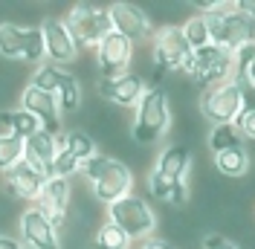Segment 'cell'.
I'll return each mask as SVG.
<instances>
[{
  "label": "cell",
  "mask_w": 255,
  "mask_h": 249,
  "mask_svg": "<svg viewBox=\"0 0 255 249\" xmlns=\"http://www.w3.org/2000/svg\"><path fill=\"white\" fill-rule=\"evenodd\" d=\"M203 9L212 44L229 52H235L244 44H255V17L247 15L241 3H206Z\"/></svg>",
  "instance_id": "1"
},
{
  "label": "cell",
  "mask_w": 255,
  "mask_h": 249,
  "mask_svg": "<svg viewBox=\"0 0 255 249\" xmlns=\"http://www.w3.org/2000/svg\"><path fill=\"white\" fill-rule=\"evenodd\" d=\"M191 168V154L186 145H168L157 156V165L148 177L151 194L168 203H186L189 200V186H186V174Z\"/></svg>",
  "instance_id": "2"
},
{
  "label": "cell",
  "mask_w": 255,
  "mask_h": 249,
  "mask_svg": "<svg viewBox=\"0 0 255 249\" xmlns=\"http://www.w3.org/2000/svg\"><path fill=\"white\" fill-rule=\"evenodd\" d=\"M168 122H171L168 93L162 87H145L139 105L133 108V139L142 145H154L168 130Z\"/></svg>",
  "instance_id": "3"
},
{
  "label": "cell",
  "mask_w": 255,
  "mask_h": 249,
  "mask_svg": "<svg viewBox=\"0 0 255 249\" xmlns=\"http://www.w3.org/2000/svg\"><path fill=\"white\" fill-rule=\"evenodd\" d=\"M64 23H67V29H70L79 49H96L113 32L111 9L108 6H96V3L73 6L67 12V17H64Z\"/></svg>",
  "instance_id": "4"
},
{
  "label": "cell",
  "mask_w": 255,
  "mask_h": 249,
  "mask_svg": "<svg viewBox=\"0 0 255 249\" xmlns=\"http://www.w3.org/2000/svg\"><path fill=\"white\" fill-rule=\"evenodd\" d=\"M108 220L116 223L130 241H148L154 229H157V215L154 209L148 206V200L136 197V194H128L122 200H116L108 206Z\"/></svg>",
  "instance_id": "5"
},
{
  "label": "cell",
  "mask_w": 255,
  "mask_h": 249,
  "mask_svg": "<svg viewBox=\"0 0 255 249\" xmlns=\"http://www.w3.org/2000/svg\"><path fill=\"white\" fill-rule=\"evenodd\" d=\"M232 73H235V58L229 49L218 47V44H206V47L194 49L189 76L194 78L197 87L209 90V87L226 84V81H232Z\"/></svg>",
  "instance_id": "6"
},
{
  "label": "cell",
  "mask_w": 255,
  "mask_h": 249,
  "mask_svg": "<svg viewBox=\"0 0 255 249\" xmlns=\"http://www.w3.org/2000/svg\"><path fill=\"white\" fill-rule=\"evenodd\" d=\"M0 55L3 58H23L29 64H41L47 58L41 26L0 23Z\"/></svg>",
  "instance_id": "7"
},
{
  "label": "cell",
  "mask_w": 255,
  "mask_h": 249,
  "mask_svg": "<svg viewBox=\"0 0 255 249\" xmlns=\"http://www.w3.org/2000/svg\"><path fill=\"white\" fill-rule=\"evenodd\" d=\"M154 64H157V73H189L191 67V55L194 49L189 47L186 35L180 26H162L154 32Z\"/></svg>",
  "instance_id": "8"
},
{
  "label": "cell",
  "mask_w": 255,
  "mask_h": 249,
  "mask_svg": "<svg viewBox=\"0 0 255 249\" xmlns=\"http://www.w3.org/2000/svg\"><path fill=\"white\" fill-rule=\"evenodd\" d=\"M200 110L209 122L215 124H235V119L244 110V87L241 81H226V84H218V87H209L203 90V99H200Z\"/></svg>",
  "instance_id": "9"
},
{
  "label": "cell",
  "mask_w": 255,
  "mask_h": 249,
  "mask_svg": "<svg viewBox=\"0 0 255 249\" xmlns=\"http://www.w3.org/2000/svg\"><path fill=\"white\" fill-rule=\"evenodd\" d=\"M17 226H20L23 244L29 249H64L61 232L55 229V223L49 220L47 212H41L38 206H29V209L20 215Z\"/></svg>",
  "instance_id": "10"
},
{
  "label": "cell",
  "mask_w": 255,
  "mask_h": 249,
  "mask_svg": "<svg viewBox=\"0 0 255 249\" xmlns=\"http://www.w3.org/2000/svg\"><path fill=\"white\" fill-rule=\"evenodd\" d=\"M130 58H133V44L128 38H122L119 32H111L96 47V67H99L102 78L125 76L128 67H130Z\"/></svg>",
  "instance_id": "11"
},
{
  "label": "cell",
  "mask_w": 255,
  "mask_h": 249,
  "mask_svg": "<svg viewBox=\"0 0 255 249\" xmlns=\"http://www.w3.org/2000/svg\"><path fill=\"white\" fill-rule=\"evenodd\" d=\"M130 188H133V174L128 168L125 162H119V159H108V165H105V171L99 174V180L93 183V197L99 203H105V206H111V203L122 200L130 194Z\"/></svg>",
  "instance_id": "12"
},
{
  "label": "cell",
  "mask_w": 255,
  "mask_h": 249,
  "mask_svg": "<svg viewBox=\"0 0 255 249\" xmlns=\"http://www.w3.org/2000/svg\"><path fill=\"white\" fill-rule=\"evenodd\" d=\"M111 9V23L113 32H119L122 38H128L130 44H139L145 38H154V26H151V17L145 15L139 6L133 3H113Z\"/></svg>",
  "instance_id": "13"
},
{
  "label": "cell",
  "mask_w": 255,
  "mask_h": 249,
  "mask_svg": "<svg viewBox=\"0 0 255 249\" xmlns=\"http://www.w3.org/2000/svg\"><path fill=\"white\" fill-rule=\"evenodd\" d=\"M70 200H73V186L70 180H61V177H49L44 188H41V197L35 200V206L41 212H47L49 220L55 223V229L61 232L64 223H67V215H70Z\"/></svg>",
  "instance_id": "14"
},
{
  "label": "cell",
  "mask_w": 255,
  "mask_h": 249,
  "mask_svg": "<svg viewBox=\"0 0 255 249\" xmlns=\"http://www.w3.org/2000/svg\"><path fill=\"white\" fill-rule=\"evenodd\" d=\"M41 32H44L47 58L55 64V67L76 61L79 47H76V41H73V35H70V29H67V23H64V20H58V17H47V20L41 23Z\"/></svg>",
  "instance_id": "15"
},
{
  "label": "cell",
  "mask_w": 255,
  "mask_h": 249,
  "mask_svg": "<svg viewBox=\"0 0 255 249\" xmlns=\"http://www.w3.org/2000/svg\"><path fill=\"white\" fill-rule=\"evenodd\" d=\"M145 93V81L136 73H125L116 78H99V96L119 108H136Z\"/></svg>",
  "instance_id": "16"
},
{
  "label": "cell",
  "mask_w": 255,
  "mask_h": 249,
  "mask_svg": "<svg viewBox=\"0 0 255 249\" xmlns=\"http://www.w3.org/2000/svg\"><path fill=\"white\" fill-rule=\"evenodd\" d=\"M20 108L26 110V113H32V116L41 122L44 130L55 133V136L61 133V110H58L55 96L41 93V90H35L32 84H26L23 93H20Z\"/></svg>",
  "instance_id": "17"
},
{
  "label": "cell",
  "mask_w": 255,
  "mask_h": 249,
  "mask_svg": "<svg viewBox=\"0 0 255 249\" xmlns=\"http://www.w3.org/2000/svg\"><path fill=\"white\" fill-rule=\"evenodd\" d=\"M3 183L9 188V194L17 197V200H38L47 177L38 171L35 165H29L26 159H20L15 168H9V171L3 174Z\"/></svg>",
  "instance_id": "18"
},
{
  "label": "cell",
  "mask_w": 255,
  "mask_h": 249,
  "mask_svg": "<svg viewBox=\"0 0 255 249\" xmlns=\"http://www.w3.org/2000/svg\"><path fill=\"white\" fill-rule=\"evenodd\" d=\"M58 148H61V139H58L55 133H49V130L41 127L35 136H29V139L23 142V159H26L29 165H35V168L49 180L52 159H55V154H58Z\"/></svg>",
  "instance_id": "19"
},
{
  "label": "cell",
  "mask_w": 255,
  "mask_h": 249,
  "mask_svg": "<svg viewBox=\"0 0 255 249\" xmlns=\"http://www.w3.org/2000/svg\"><path fill=\"white\" fill-rule=\"evenodd\" d=\"M215 168H218L223 177H244L247 168H250V154H247V148L238 145V148H229V151L215 154Z\"/></svg>",
  "instance_id": "20"
},
{
  "label": "cell",
  "mask_w": 255,
  "mask_h": 249,
  "mask_svg": "<svg viewBox=\"0 0 255 249\" xmlns=\"http://www.w3.org/2000/svg\"><path fill=\"white\" fill-rule=\"evenodd\" d=\"M61 148H67V151L81 162V165H84L90 156L99 154L93 136H90V133H84V130H70V133H64V136H61Z\"/></svg>",
  "instance_id": "21"
},
{
  "label": "cell",
  "mask_w": 255,
  "mask_h": 249,
  "mask_svg": "<svg viewBox=\"0 0 255 249\" xmlns=\"http://www.w3.org/2000/svg\"><path fill=\"white\" fill-rule=\"evenodd\" d=\"M55 102H58V110H61V113H73V110H79L81 87H79V78L73 76V73H64L61 84H58V90H55Z\"/></svg>",
  "instance_id": "22"
},
{
  "label": "cell",
  "mask_w": 255,
  "mask_h": 249,
  "mask_svg": "<svg viewBox=\"0 0 255 249\" xmlns=\"http://www.w3.org/2000/svg\"><path fill=\"white\" fill-rule=\"evenodd\" d=\"M93 247L96 249H130V238H128V235L116 226V223L105 220V223L96 229Z\"/></svg>",
  "instance_id": "23"
},
{
  "label": "cell",
  "mask_w": 255,
  "mask_h": 249,
  "mask_svg": "<svg viewBox=\"0 0 255 249\" xmlns=\"http://www.w3.org/2000/svg\"><path fill=\"white\" fill-rule=\"evenodd\" d=\"M67 70H61V67H55V64H41L35 73H32V87L35 90H41V93H49L55 96V90H58V84H61V78Z\"/></svg>",
  "instance_id": "24"
},
{
  "label": "cell",
  "mask_w": 255,
  "mask_h": 249,
  "mask_svg": "<svg viewBox=\"0 0 255 249\" xmlns=\"http://www.w3.org/2000/svg\"><path fill=\"white\" fill-rule=\"evenodd\" d=\"M23 159V139H17L15 133H0V171L6 174Z\"/></svg>",
  "instance_id": "25"
},
{
  "label": "cell",
  "mask_w": 255,
  "mask_h": 249,
  "mask_svg": "<svg viewBox=\"0 0 255 249\" xmlns=\"http://www.w3.org/2000/svg\"><path fill=\"white\" fill-rule=\"evenodd\" d=\"M241 145V133L235 124H218V127H212V133H209V148L215 151V154H221V151H229V148H238Z\"/></svg>",
  "instance_id": "26"
},
{
  "label": "cell",
  "mask_w": 255,
  "mask_h": 249,
  "mask_svg": "<svg viewBox=\"0 0 255 249\" xmlns=\"http://www.w3.org/2000/svg\"><path fill=\"white\" fill-rule=\"evenodd\" d=\"M180 29H183V35H186V41H189L191 49H200V47H206V44H212V38H209V26H206V20H203V15L189 17Z\"/></svg>",
  "instance_id": "27"
},
{
  "label": "cell",
  "mask_w": 255,
  "mask_h": 249,
  "mask_svg": "<svg viewBox=\"0 0 255 249\" xmlns=\"http://www.w3.org/2000/svg\"><path fill=\"white\" fill-rule=\"evenodd\" d=\"M41 130V122L32 116V113H26L23 108H17V110H12V127H9V133H15L17 139H29V136H35Z\"/></svg>",
  "instance_id": "28"
},
{
  "label": "cell",
  "mask_w": 255,
  "mask_h": 249,
  "mask_svg": "<svg viewBox=\"0 0 255 249\" xmlns=\"http://www.w3.org/2000/svg\"><path fill=\"white\" fill-rule=\"evenodd\" d=\"M79 171H81V162H79V159L70 154L67 148H58V154H55V159H52V171H49V177L70 180L73 174H79Z\"/></svg>",
  "instance_id": "29"
},
{
  "label": "cell",
  "mask_w": 255,
  "mask_h": 249,
  "mask_svg": "<svg viewBox=\"0 0 255 249\" xmlns=\"http://www.w3.org/2000/svg\"><path fill=\"white\" fill-rule=\"evenodd\" d=\"M232 58H235V81H244L247 78V70L253 67L255 61V44H244L232 52Z\"/></svg>",
  "instance_id": "30"
},
{
  "label": "cell",
  "mask_w": 255,
  "mask_h": 249,
  "mask_svg": "<svg viewBox=\"0 0 255 249\" xmlns=\"http://www.w3.org/2000/svg\"><path fill=\"white\" fill-rule=\"evenodd\" d=\"M235 127H238L241 136L255 139V110H241V116L235 119Z\"/></svg>",
  "instance_id": "31"
},
{
  "label": "cell",
  "mask_w": 255,
  "mask_h": 249,
  "mask_svg": "<svg viewBox=\"0 0 255 249\" xmlns=\"http://www.w3.org/2000/svg\"><path fill=\"white\" fill-rule=\"evenodd\" d=\"M203 249H241V247H235L232 241H226L223 235H206L203 238Z\"/></svg>",
  "instance_id": "32"
},
{
  "label": "cell",
  "mask_w": 255,
  "mask_h": 249,
  "mask_svg": "<svg viewBox=\"0 0 255 249\" xmlns=\"http://www.w3.org/2000/svg\"><path fill=\"white\" fill-rule=\"evenodd\" d=\"M241 87H244V110H255V87L247 81H241Z\"/></svg>",
  "instance_id": "33"
},
{
  "label": "cell",
  "mask_w": 255,
  "mask_h": 249,
  "mask_svg": "<svg viewBox=\"0 0 255 249\" xmlns=\"http://www.w3.org/2000/svg\"><path fill=\"white\" fill-rule=\"evenodd\" d=\"M139 249H177L174 244H168V241H159V238H148L139 244Z\"/></svg>",
  "instance_id": "34"
},
{
  "label": "cell",
  "mask_w": 255,
  "mask_h": 249,
  "mask_svg": "<svg viewBox=\"0 0 255 249\" xmlns=\"http://www.w3.org/2000/svg\"><path fill=\"white\" fill-rule=\"evenodd\" d=\"M0 249H23L12 235H0Z\"/></svg>",
  "instance_id": "35"
},
{
  "label": "cell",
  "mask_w": 255,
  "mask_h": 249,
  "mask_svg": "<svg viewBox=\"0 0 255 249\" xmlns=\"http://www.w3.org/2000/svg\"><path fill=\"white\" fill-rule=\"evenodd\" d=\"M0 127H6V133H9V127H12V110L0 113Z\"/></svg>",
  "instance_id": "36"
},
{
  "label": "cell",
  "mask_w": 255,
  "mask_h": 249,
  "mask_svg": "<svg viewBox=\"0 0 255 249\" xmlns=\"http://www.w3.org/2000/svg\"><path fill=\"white\" fill-rule=\"evenodd\" d=\"M238 3H241V9H244L247 15L255 17V0H238Z\"/></svg>",
  "instance_id": "37"
},
{
  "label": "cell",
  "mask_w": 255,
  "mask_h": 249,
  "mask_svg": "<svg viewBox=\"0 0 255 249\" xmlns=\"http://www.w3.org/2000/svg\"><path fill=\"white\" fill-rule=\"evenodd\" d=\"M244 81H247V84H253V87H255V61H253V67L247 70V78H244Z\"/></svg>",
  "instance_id": "38"
}]
</instances>
